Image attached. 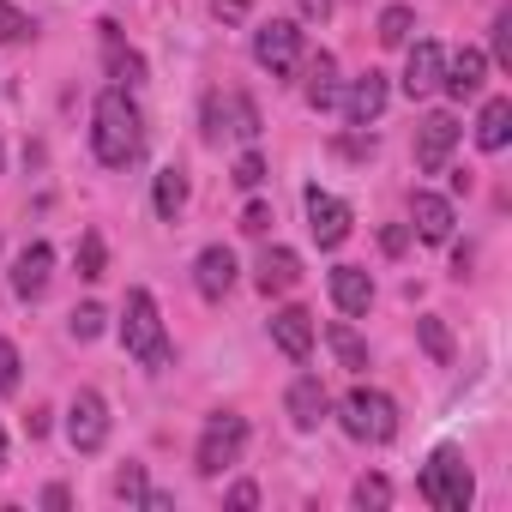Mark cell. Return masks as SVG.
I'll return each instance as SVG.
<instances>
[{
  "mask_svg": "<svg viewBox=\"0 0 512 512\" xmlns=\"http://www.w3.org/2000/svg\"><path fill=\"white\" fill-rule=\"evenodd\" d=\"M302 19H332V0H302Z\"/></svg>",
  "mask_w": 512,
  "mask_h": 512,
  "instance_id": "obj_40",
  "label": "cell"
},
{
  "mask_svg": "<svg viewBox=\"0 0 512 512\" xmlns=\"http://www.w3.org/2000/svg\"><path fill=\"white\" fill-rule=\"evenodd\" d=\"M386 97H392L386 73H362V79L350 85V97H344V115H350V127H368V121H380Z\"/></svg>",
  "mask_w": 512,
  "mask_h": 512,
  "instance_id": "obj_15",
  "label": "cell"
},
{
  "mask_svg": "<svg viewBox=\"0 0 512 512\" xmlns=\"http://www.w3.org/2000/svg\"><path fill=\"white\" fill-rule=\"evenodd\" d=\"M241 446H247V416H235V410H217V416L205 422V434H199V452H193L199 476H223V470L241 458Z\"/></svg>",
  "mask_w": 512,
  "mask_h": 512,
  "instance_id": "obj_5",
  "label": "cell"
},
{
  "mask_svg": "<svg viewBox=\"0 0 512 512\" xmlns=\"http://www.w3.org/2000/svg\"><path fill=\"white\" fill-rule=\"evenodd\" d=\"M272 344L290 362H308V350H314V314L308 308H278L272 314Z\"/></svg>",
  "mask_w": 512,
  "mask_h": 512,
  "instance_id": "obj_12",
  "label": "cell"
},
{
  "mask_svg": "<svg viewBox=\"0 0 512 512\" xmlns=\"http://www.w3.org/2000/svg\"><path fill=\"white\" fill-rule=\"evenodd\" d=\"M332 302H338L344 314H368V308H374V278H368L362 266H338V272H332Z\"/></svg>",
  "mask_w": 512,
  "mask_h": 512,
  "instance_id": "obj_20",
  "label": "cell"
},
{
  "mask_svg": "<svg viewBox=\"0 0 512 512\" xmlns=\"http://www.w3.org/2000/svg\"><path fill=\"white\" fill-rule=\"evenodd\" d=\"M49 272H55V247H49V241H31L19 260H13V290H19L25 302H37V296L49 290Z\"/></svg>",
  "mask_w": 512,
  "mask_h": 512,
  "instance_id": "obj_11",
  "label": "cell"
},
{
  "mask_svg": "<svg viewBox=\"0 0 512 512\" xmlns=\"http://www.w3.org/2000/svg\"><path fill=\"white\" fill-rule=\"evenodd\" d=\"M31 37V19L13 7V0H0V43H25Z\"/></svg>",
  "mask_w": 512,
  "mask_h": 512,
  "instance_id": "obj_29",
  "label": "cell"
},
{
  "mask_svg": "<svg viewBox=\"0 0 512 512\" xmlns=\"http://www.w3.org/2000/svg\"><path fill=\"white\" fill-rule=\"evenodd\" d=\"M266 181V157L260 151H241L235 157V187H260Z\"/></svg>",
  "mask_w": 512,
  "mask_h": 512,
  "instance_id": "obj_32",
  "label": "cell"
},
{
  "mask_svg": "<svg viewBox=\"0 0 512 512\" xmlns=\"http://www.w3.org/2000/svg\"><path fill=\"white\" fill-rule=\"evenodd\" d=\"M452 145H458V121L452 115H428L422 127H416V169H446V157H452Z\"/></svg>",
  "mask_w": 512,
  "mask_h": 512,
  "instance_id": "obj_10",
  "label": "cell"
},
{
  "mask_svg": "<svg viewBox=\"0 0 512 512\" xmlns=\"http://www.w3.org/2000/svg\"><path fill=\"white\" fill-rule=\"evenodd\" d=\"M410 229L422 241H452V199L440 193H410Z\"/></svg>",
  "mask_w": 512,
  "mask_h": 512,
  "instance_id": "obj_16",
  "label": "cell"
},
{
  "mask_svg": "<svg viewBox=\"0 0 512 512\" xmlns=\"http://www.w3.org/2000/svg\"><path fill=\"white\" fill-rule=\"evenodd\" d=\"M151 199H157V217H163V223H175V211L187 205V175H181V169H163Z\"/></svg>",
  "mask_w": 512,
  "mask_h": 512,
  "instance_id": "obj_24",
  "label": "cell"
},
{
  "mask_svg": "<svg viewBox=\"0 0 512 512\" xmlns=\"http://www.w3.org/2000/svg\"><path fill=\"white\" fill-rule=\"evenodd\" d=\"M253 61H260L272 79L296 73V61H302V31H296L290 19H272V25H260V37H253Z\"/></svg>",
  "mask_w": 512,
  "mask_h": 512,
  "instance_id": "obj_6",
  "label": "cell"
},
{
  "mask_svg": "<svg viewBox=\"0 0 512 512\" xmlns=\"http://www.w3.org/2000/svg\"><path fill=\"white\" fill-rule=\"evenodd\" d=\"M253 139L260 133V109H253V97H241V91H223V97H211L205 103V139Z\"/></svg>",
  "mask_w": 512,
  "mask_h": 512,
  "instance_id": "obj_7",
  "label": "cell"
},
{
  "mask_svg": "<svg viewBox=\"0 0 512 512\" xmlns=\"http://www.w3.org/2000/svg\"><path fill=\"white\" fill-rule=\"evenodd\" d=\"M356 506H374V512L392 506V482H386V476H362V482H356Z\"/></svg>",
  "mask_w": 512,
  "mask_h": 512,
  "instance_id": "obj_31",
  "label": "cell"
},
{
  "mask_svg": "<svg viewBox=\"0 0 512 512\" xmlns=\"http://www.w3.org/2000/svg\"><path fill=\"white\" fill-rule=\"evenodd\" d=\"M211 13H217L223 25H235V19H247V0H211Z\"/></svg>",
  "mask_w": 512,
  "mask_h": 512,
  "instance_id": "obj_37",
  "label": "cell"
},
{
  "mask_svg": "<svg viewBox=\"0 0 512 512\" xmlns=\"http://www.w3.org/2000/svg\"><path fill=\"white\" fill-rule=\"evenodd\" d=\"M115 494H121V500H139V494H145V470H139V464H127V470L115 476Z\"/></svg>",
  "mask_w": 512,
  "mask_h": 512,
  "instance_id": "obj_35",
  "label": "cell"
},
{
  "mask_svg": "<svg viewBox=\"0 0 512 512\" xmlns=\"http://www.w3.org/2000/svg\"><path fill=\"white\" fill-rule=\"evenodd\" d=\"M338 103V67H332V55H314V67H308V109H332Z\"/></svg>",
  "mask_w": 512,
  "mask_h": 512,
  "instance_id": "obj_22",
  "label": "cell"
},
{
  "mask_svg": "<svg viewBox=\"0 0 512 512\" xmlns=\"http://www.w3.org/2000/svg\"><path fill=\"white\" fill-rule=\"evenodd\" d=\"M103 272H109V247L97 229H85L79 235V278H103Z\"/></svg>",
  "mask_w": 512,
  "mask_h": 512,
  "instance_id": "obj_26",
  "label": "cell"
},
{
  "mask_svg": "<svg viewBox=\"0 0 512 512\" xmlns=\"http://www.w3.org/2000/svg\"><path fill=\"white\" fill-rule=\"evenodd\" d=\"M0 392H19V344L0 338Z\"/></svg>",
  "mask_w": 512,
  "mask_h": 512,
  "instance_id": "obj_33",
  "label": "cell"
},
{
  "mask_svg": "<svg viewBox=\"0 0 512 512\" xmlns=\"http://www.w3.org/2000/svg\"><path fill=\"white\" fill-rule=\"evenodd\" d=\"M440 67H446L440 43H416L410 61H404V91H410V97H434V91H440Z\"/></svg>",
  "mask_w": 512,
  "mask_h": 512,
  "instance_id": "obj_17",
  "label": "cell"
},
{
  "mask_svg": "<svg viewBox=\"0 0 512 512\" xmlns=\"http://www.w3.org/2000/svg\"><path fill=\"white\" fill-rule=\"evenodd\" d=\"M97 127H91V145H97V157L109 163V169H127L133 157H139V145H145V121H139V103L127 97V85H109L103 97H97V115H91Z\"/></svg>",
  "mask_w": 512,
  "mask_h": 512,
  "instance_id": "obj_1",
  "label": "cell"
},
{
  "mask_svg": "<svg viewBox=\"0 0 512 512\" xmlns=\"http://www.w3.org/2000/svg\"><path fill=\"white\" fill-rule=\"evenodd\" d=\"M253 284H260L266 296H284V290L302 284V260H296L290 247H266V253H260V278H253Z\"/></svg>",
  "mask_w": 512,
  "mask_h": 512,
  "instance_id": "obj_19",
  "label": "cell"
},
{
  "mask_svg": "<svg viewBox=\"0 0 512 512\" xmlns=\"http://www.w3.org/2000/svg\"><path fill=\"white\" fill-rule=\"evenodd\" d=\"M67 440H73V452H97L109 440V404L97 392H79L67 404Z\"/></svg>",
  "mask_w": 512,
  "mask_h": 512,
  "instance_id": "obj_8",
  "label": "cell"
},
{
  "mask_svg": "<svg viewBox=\"0 0 512 512\" xmlns=\"http://www.w3.org/2000/svg\"><path fill=\"white\" fill-rule=\"evenodd\" d=\"M229 506H260V488H253V482H235V488H229Z\"/></svg>",
  "mask_w": 512,
  "mask_h": 512,
  "instance_id": "obj_38",
  "label": "cell"
},
{
  "mask_svg": "<svg viewBox=\"0 0 512 512\" xmlns=\"http://www.w3.org/2000/svg\"><path fill=\"white\" fill-rule=\"evenodd\" d=\"M422 500L434 506V512H464L470 506V494H476V482H470V464H464V452L458 446H440L428 464H422Z\"/></svg>",
  "mask_w": 512,
  "mask_h": 512,
  "instance_id": "obj_2",
  "label": "cell"
},
{
  "mask_svg": "<svg viewBox=\"0 0 512 512\" xmlns=\"http://www.w3.org/2000/svg\"><path fill=\"white\" fill-rule=\"evenodd\" d=\"M338 416H344V434L350 440H368V446H386L398 434V404L386 392H374V386H356Z\"/></svg>",
  "mask_w": 512,
  "mask_h": 512,
  "instance_id": "obj_4",
  "label": "cell"
},
{
  "mask_svg": "<svg viewBox=\"0 0 512 512\" xmlns=\"http://www.w3.org/2000/svg\"><path fill=\"white\" fill-rule=\"evenodd\" d=\"M121 344L145 368H163L169 362V338H163V320H157V296L151 290H133L127 296V308H121Z\"/></svg>",
  "mask_w": 512,
  "mask_h": 512,
  "instance_id": "obj_3",
  "label": "cell"
},
{
  "mask_svg": "<svg viewBox=\"0 0 512 512\" xmlns=\"http://www.w3.org/2000/svg\"><path fill=\"white\" fill-rule=\"evenodd\" d=\"M506 139H512V103L494 97V103L482 109V121H476V145H482V151H500Z\"/></svg>",
  "mask_w": 512,
  "mask_h": 512,
  "instance_id": "obj_21",
  "label": "cell"
},
{
  "mask_svg": "<svg viewBox=\"0 0 512 512\" xmlns=\"http://www.w3.org/2000/svg\"><path fill=\"white\" fill-rule=\"evenodd\" d=\"M0 470H7V434H0Z\"/></svg>",
  "mask_w": 512,
  "mask_h": 512,
  "instance_id": "obj_41",
  "label": "cell"
},
{
  "mask_svg": "<svg viewBox=\"0 0 512 512\" xmlns=\"http://www.w3.org/2000/svg\"><path fill=\"white\" fill-rule=\"evenodd\" d=\"M103 320H109V314H103L97 302H85V308H73V320H67V326H73V338H79V344H91V338L103 332Z\"/></svg>",
  "mask_w": 512,
  "mask_h": 512,
  "instance_id": "obj_28",
  "label": "cell"
},
{
  "mask_svg": "<svg viewBox=\"0 0 512 512\" xmlns=\"http://www.w3.org/2000/svg\"><path fill=\"white\" fill-rule=\"evenodd\" d=\"M326 344L338 350V362H344L350 374H362V368H368V344H362V338H356L344 320H332V326H326Z\"/></svg>",
  "mask_w": 512,
  "mask_h": 512,
  "instance_id": "obj_23",
  "label": "cell"
},
{
  "mask_svg": "<svg viewBox=\"0 0 512 512\" xmlns=\"http://www.w3.org/2000/svg\"><path fill=\"white\" fill-rule=\"evenodd\" d=\"M380 247H386V253H404V247H410V229H404V223L380 229Z\"/></svg>",
  "mask_w": 512,
  "mask_h": 512,
  "instance_id": "obj_36",
  "label": "cell"
},
{
  "mask_svg": "<svg viewBox=\"0 0 512 512\" xmlns=\"http://www.w3.org/2000/svg\"><path fill=\"white\" fill-rule=\"evenodd\" d=\"M193 284H199L205 302H223V296L235 290V253H229V247H205L199 266H193Z\"/></svg>",
  "mask_w": 512,
  "mask_h": 512,
  "instance_id": "obj_13",
  "label": "cell"
},
{
  "mask_svg": "<svg viewBox=\"0 0 512 512\" xmlns=\"http://www.w3.org/2000/svg\"><path fill=\"white\" fill-rule=\"evenodd\" d=\"M410 25H416L410 7H386V13H380V43H386V49H404V43H410Z\"/></svg>",
  "mask_w": 512,
  "mask_h": 512,
  "instance_id": "obj_27",
  "label": "cell"
},
{
  "mask_svg": "<svg viewBox=\"0 0 512 512\" xmlns=\"http://www.w3.org/2000/svg\"><path fill=\"white\" fill-rule=\"evenodd\" d=\"M67 500H73V494H67V488H61V482H49V488H43V506H49V512H61V506H67Z\"/></svg>",
  "mask_w": 512,
  "mask_h": 512,
  "instance_id": "obj_39",
  "label": "cell"
},
{
  "mask_svg": "<svg viewBox=\"0 0 512 512\" xmlns=\"http://www.w3.org/2000/svg\"><path fill=\"white\" fill-rule=\"evenodd\" d=\"M241 229H247V235H266V229H272V205H260V199H253V205L241 211Z\"/></svg>",
  "mask_w": 512,
  "mask_h": 512,
  "instance_id": "obj_34",
  "label": "cell"
},
{
  "mask_svg": "<svg viewBox=\"0 0 512 512\" xmlns=\"http://www.w3.org/2000/svg\"><path fill=\"white\" fill-rule=\"evenodd\" d=\"M284 410H290V422H296V428H320V422H326V410H332V398H326V386H320L314 374H302V380L290 386Z\"/></svg>",
  "mask_w": 512,
  "mask_h": 512,
  "instance_id": "obj_18",
  "label": "cell"
},
{
  "mask_svg": "<svg viewBox=\"0 0 512 512\" xmlns=\"http://www.w3.org/2000/svg\"><path fill=\"white\" fill-rule=\"evenodd\" d=\"M416 338H422V350H428V356H434L440 368L452 362V332H446V326H440L434 314H422V320H416Z\"/></svg>",
  "mask_w": 512,
  "mask_h": 512,
  "instance_id": "obj_25",
  "label": "cell"
},
{
  "mask_svg": "<svg viewBox=\"0 0 512 512\" xmlns=\"http://www.w3.org/2000/svg\"><path fill=\"white\" fill-rule=\"evenodd\" d=\"M482 73H488V55H482V49H458V55L440 67V91L464 103V97H476V91H482Z\"/></svg>",
  "mask_w": 512,
  "mask_h": 512,
  "instance_id": "obj_14",
  "label": "cell"
},
{
  "mask_svg": "<svg viewBox=\"0 0 512 512\" xmlns=\"http://www.w3.org/2000/svg\"><path fill=\"white\" fill-rule=\"evenodd\" d=\"M308 229H314V241H320V247H338V241L350 235V205H344L338 193L308 187Z\"/></svg>",
  "mask_w": 512,
  "mask_h": 512,
  "instance_id": "obj_9",
  "label": "cell"
},
{
  "mask_svg": "<svg viewBox=\"0 0 512 512\" xmlns=\"http://www.w3.org/2000/svg\"><path fill=\"white\" fill-rule=\"evenodd\" d=\"M494 61L512 73V7H500V13H494Z\"/></svg>",
  "mask_w": 512,
  "mask_h": 512,
  "instance_id": "obj_30",
  "label": "cell"
}]
</instances>
